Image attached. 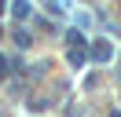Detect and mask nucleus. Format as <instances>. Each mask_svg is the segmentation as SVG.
Listing matches in <instances>:
<instances>
[{"label":"nucleus","mask_w":121,"mask_h":117,"mask_svg":"<svg viewBox=\"0 0 121 117\" xmlns=\"http://www.w3.org/2000/svg\"><path fill=\"white\" fill-rule=\"evenodd\" d=\"M4 4H8V0H0V11H4Z\"/></svg>","instance_id":"obj_5"},{"label":"nucleus","mask_w":121,"mask_h":117,"mask_svg":"<svg viewBox=\"0 0 121 117\" xmlns=\"http://www.w3.org/2000/svg\"><path fill=\"white\" fill-rule=\"evenodd\" d=\"M88 55H92V62H110L114 58V44L106 40V37H95V40L88 44Z\"/></svg>","instance_id":"obj_2"},{"label":"nucleus","mask_w":121,"mask_h":117,"mask_svg":"<svg viewBox=\"0 0 121 117\" xmlns=\"http://www.w3.org/2000/svg\"><path fill=\"white\" fill-rule=\"evenodd\" d=\"M30 15H33L30 0H11V18H15V22H26Z\"/></svg>","instance_id":"obj_3"},{"label":"nucleus","mask_w":121,"mask_h":117,"mask_svg":"<svg viewBox=\"0 0 121 117\" xmlns=\"http://www.w3.org/2000/svg\"><path fill=\"white\" fill-rule=\"evenodd\" d=\"M15 40H18V48H30V33L26 29H15Z\"/></svg>","instance_id":"obj_4"},{"label":"nucleus","mask_w":121,"mask_h":117,"mask_svg":"<svg viewBox=\"0 0 121 117\" xmlns=\"http://www.w3.org/2000/svg\"><path fill=\"white\" fill-rule=\"evenodd\" d=\"M84 58H88V48H84V40H81V29H66V62L73 66V70H81Z\"/></svg>","instance_id":"obj_1"},{"label":"nucleus","mask_w":121,"mask_h":117,"mask_svg":"<svg viewBox=\"0 0 121 117\" xmlns=\"http://www.w3.org/2000/svg\"><path fill=\"white\" fill-rule=\"evenodd\" d=\"M0 80H4V73H0Z\"/></svg>","instance_id":"obj_6"}]
</instances>
